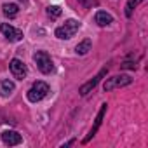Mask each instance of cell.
I'll use <instances>...</instances> for the list:
<instances>
[{"label":"cell","instance_id":"obj_11","mask_svg":"<svg viewBox=\"0 0 148 148\" xmlns=\"http://www.w3.org/2000/svg\"><path fill=\"white\" fill-rule=\"evenodd\" d=\"M0 86H2V89H0V94H2L4 98H9V96L12 94V91L16 89L14 82L9 80V79H2V80H0Z\"/></svg>","mask_w":148,"mask_h":148},{"label":"cell","instance_id":"obj_8","mask_svg":"<svg viewBox=\"0 0 148 148\" xmlns=\"http://www.w3.org/2000/svg\"><path fill=\"white\" fill-rule=\"evenodd\" d=\"M106 103L105 105H101V108H99V112H98V117H96V120H94V125L91 127V131H89V134L84 138V143H89L92 138H94V134L98 132V129H99V125H101V122H103V117H105V113H106Z\"/></svg>","mask_w":148,"mask_h":148},{"label":"cell","instance_id":"obj_13","mask_svg":"<svg viewBox=\"0 0 148 148\" xmlns=\"http://www.w3.org/2000/svg\"><path fill=\"white\" fill-rule=\"evenodd\" d=\"M4 14L7 16V18H16L18 16V12H19V7L16 5V4H4Z\"/></svg>","mask_w":148,"mask_h":148},{"label":"cell","instance_id":"obj_14","mask_svg":"<svg viewBox=\"0 0 148 148\" xmlns=\"http://www.w3.org/2000/svg\"><path fill=\"white\" fill-rule=\"evenodd\" d=\"M141 2H145V0H127V4H125V16L131 18L132 12H134V9H136Z\"/></svg>","mask_w":148,"mask_h":148},{"label":"cell","instance_id":"obj_2","mask_svg":"<svg viewBox=\"0 0 148 148\" xmlns=\"http://www.w3.org/2000/svg\"><path fill=\"white\" fill-rule=\"evenodd\" d=\"M49 86L45 84V82H42V80H38V82H35L32 87H30V91L26 92V98H28V101H32V103H38V101H42L47 94H49Z\"/></svg>","mask_w":148,"mask_h":148},{"label":"cell","instance_id":"obj_9","mask_svg":"<svg viewBox=\"0 0 148 148\" xmlns=\"http://www.w3.org/2000/svg\"><path fill=\"white\" fill-rule=\"evenodd\" d=\"M2 141L9 146H16V145H21L23 143V136L16 131H4L2 132Z\"/></svg>","mask_w":148,"mask_h":148},{"label":"cell","instance_id":"obj_7","mask_svg":"<svg viewBox=\"0 0 148 148\" xmlns=\"http://www.w3.org/2000/svg\"><path fill=\"white\" fill-rule=\"evenodd\" d=\"M106 73H108V66L101 68V70H99V73H98L96 77H92L87 84H84V86L80 87V94H82V96H87V94H89V92H91V91L98 86V84H99V80H101L103 77H106Z\"/></svg>","mask_w":148,"mask_h":148},{"label":"cell","instance_id":"obj_6","mask_svg":"<svg viewBox=\"0 0 148 148\" xmlns=\"http://www.w3.org/2000/svg\"><path fill=\"white\" fill-rule=\"evenodd\" d=\"M0 32L5 35V38H7L9 42H19V40H23V37H25L21 30L11 26V25H7V23H2V25H0Z\"/></svg>","mask_w":148,"mask_h":148},{"label":"cell","instance_id":"obj_10","mask_svg":"<svg viewBox=\"0 0 148 148\" xmlns=\"http://www.w3.org/2000/svg\"><path fill=\"white\" fill-rule=\"evenodd\" d=\"M94 21L98 23V26L106 28V26H110V25L113 23V16H112V14H108L106 11H98V12H96V16H94Z\"/></svg>","mask_w":148,"mask_h":148},{"label":"cell","instance_id":"obj_3","mask_svg":"<svg viewBox=\"0 0 148 148\" xmlns=\"http://www.w3.org/2000/svg\"><path fill=\"white\" fill-rule=\"evenodd\" d=\"M33 61L37 64V68L44 73V75H47V73H51L54 70V64H52V59L51 56L45 52V51H37L33 54Z\"/></svg>","mask_w":148,"mask_h":148},{"label":"cell","instance_id":"obj_16","mask_svg":"<svg viewBox=\"0 0 148 148\" xmlns=\"http://www.w3.org/2000/svg\"><path fill=\"white\" fill-rule=\"evenodd\" d=\"M120 68H124V70H134V68H136V63H132V61H124V63L120 64Z\"/></svg>","mask_w":148,"mask_h":148},{"label":"cell","instance_id":"obj_1","mask_svg":"<svg viewBox=\"0 0 148 148\" xmlns=\"http://www.w3.org/2000/svg\"><path fill=\"white\" fill-rule=\"evenodd\" d=\"M79 28H80V23H79L77 19H68V21H64V25L58 26L54 33H56V37L61 38V40H70L73 35L79 32Z\"/></svg>","mask_w":148,"mask_h":148},{"label":"cell","instance_id":"obj_17","mask_svg":"<svg viewBox=\"0 0 148 148\" xmlns=\"http://www.w3.org/2000/svg\"><path fill=\"white\" fill-rule=\"evenodd\" d=\"M70 145H75V139H70V141H66L63 146H70Z\"/></svg>","mask_w":148,"mask_h":148},{"label":"cell","instance_id":"obj_12","mask_svg":"<svg viewBox=\"0 0 148 148\" xmlns=\"http://www.w3.org/2000/svg\"><path fill=\"white\" fill-rule=\"evenodd\" d=\"M91 47H92L91 38H86V40H82V42H79V44H77L75 52H77V54H80V56H86V54L91 51Z\"/></svg>","mask_w":148,"mask_h":148},{"label":"cell","instance_id":"obj_15","mask_svg":"<svg viewBox=\"0 0 148 148\" xmlns=\"http://www.w3.org/2000/svg\"><path fill=\"white\" fill-rule=\"evenodd\" d=\"M61 12H63V11H61L58 5H49V7H47V16H49L51 19H58V18L61 16Z\"/></svg>","mask_w":148,"mask_h":148},{"label":"cell","instance_id":"obj_4","mask_svg":"<svg viewBox=\"0 0 148 148\" xmlns=\"http://www.w3.org/2000/svg\"><path fill=\"white\" fill-rule=\"evenodd\" d=\"M131 82H132V79L129 75H115L112 79H106V82L103 84V89L106 92V91H113V89H119V87H125Z\"/></svg>","mask_w":148,"mask_h":148},{"label":"cell","instance_id":"obj_5","mask_svg":"<svg viewBox=\"0 0 148 148\" xmlns=\"http://www.w3.org/2000/svg\"><path fill=\"white\" fill-rule=\"evenodd\" d=\"M9 68H11L12 77L18 79V80H23V79L28 75V68H26V64H25L21 59H18V58H14V59L9 63Z\"/></svg>","mask_w":148,"mask_h":148}]
</instances>
